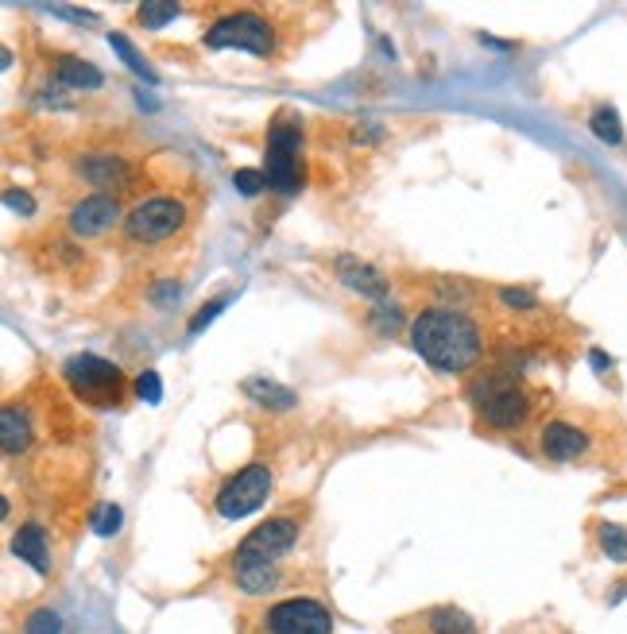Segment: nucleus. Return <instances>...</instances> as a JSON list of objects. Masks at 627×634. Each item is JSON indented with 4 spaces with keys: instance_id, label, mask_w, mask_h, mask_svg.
I'll use <instances>...</instances> for the list:
<instances>
[{
    "instance_id": "obj_22",
    "label": "nucleus",
    "mask_w": 627,
    "mask_h": 634,
    "mask_svg": "<svg viewBox=\"0 0 627 634\" xmlns=\"http://www.w3.org/2000/svg\"><path fill=\"white\" fill-rule=\"evenodd\" d=\"M90 522H93V530H97V534H113V530L120 526V511L113 507V503H101V507L93 511Z\"/></svg>"
},
{
    "instance_id": "obj_7",
    "label": "nucleus",
    "mask_w": 627,
    "mask_h": 634,
    "mask_svg": "<svg viewBox=\"0 0 627 634\" xmlns=\"http://www.w3.org/2000/svg\"><path fill=\"white\" fill-rule=\"evenodd\" d=\"M66 383L74 387L78 399L93 406H117L124 399V375L117 364L101 356H74L66 360Z\"/></svg>"
},
{
    "instance_id": "obj_13",
    "label": "nucleus",
    "mask_w": 627,
    "mask_h": 634,
    "mask_svg": "<svg viewBox=\"0 0 627 634\" xmlns=\"http://www.w3.org/2000/svg\"><path fill=\"white\" fill-rule=\"evenodd\" d=\"M337 275H341L353 290H360L364 298H376V302L388 298V279L376 275V267L353 260V256H341V260H337Z\"/></svg>"
},
{
    "instance_id": "obj_21",
    "label": "nucleus",
    "mask_w": 627,
    "mask_h": 634,
    "mask_svg": "<svg viewBox=\"0 0 627 634\" xmlns=\"http://www.w3.org/2000/svg\"><path fill=\"white\" fill-rule=\"evenodd\" d=\"M179 16V8L175 4H159V0H148V4H140V24L144 28H163L167 20H175Z\"/></svg>"
},
{
    "instance_id": "obj_16",
    "label": "nucleus",
    "mask_w": 627,
    "mask_h": 634,
    "mask_svg": "<svg viewBox=\"0 0 627 634\" xmlns=\"http://www.w3.org/2000/svg\"><path fill=\"white\" fill-rule=\"evenodd\" d=\"M422 634H477V623L457 607H434L418 619Z\"/></svg>"
},
{
    "instance_id": "obj_8",
    "label": "nucleus",
    "mask_w": 627,
    "mask_h": 634,
    "mask_svg": "<svg viewBox=\"0 0 627 634\" xmlns=\"http://www.w3.org/2000/svg\"><path fill=\"white\" fill-rule=\"evenodd\" d=\"M535 437H538V453L546 461H585V457L597 453V430H589L585 422L566 418V414L542 418Z\"/></svg>"
},
{
    "instance_id": "obj_9",
    "label": "nucleus",
    "mask_w": 627,
    "mask_h": 634,
    "mask_svg": "<svg viewBox=\"0 0 627 634\" xmlns=\"http://www.w3.org/2000/svg\"><path fill=\"white\" fill-rule=\"evenodd\" d=\"M268 186L279 190V194H295L302 182V167H299V155H302V136H299V124L291 120H275L268 132Z\"/></svg>"
},
{
    "instance_id": "obj_2",
    "label": "nucleus",
    "mask_w": 627,
    "mask_h": 634,
    "mask_svg": "<svg viewBox=\"0 0 627 634\" xmlns=\"http://www.w3.org/2000/svg\"><path fill=\"white\" fill-rule=\"evenodd\" d=\"M415 352L434 372L461 375L473 372L484 356V329L457 306H434L422 310L411 325Z\"/></svg>"
},
{
    "instance_id": "obj_23",
    "label": "nucleus",
    "mask_w": 627,
    "mask_h": 634,
    "mask_svg": "<svg viewBox=\"0 0 627 634\" xmlns=\"http://www.w3.org/2000/svg\"><path fill=\"white\" fill-rule=\"evenodd\" d=\"M24 634H59V615L55 611H35L28 619Z\"/></svg>"
},
{
    "instance_id": "obj_14",
    "label": "nucleus",
    "mask_w": 627,
    "mask_h": 634,
    "mask_svg": "<svg viewBox=\"0 0 627 634\" xmlns=\"http://www.w3.org/2000/svg\"><path fill=\"white\" fill-rule=\"evenodd\" d=\"M12 553H16L20 561H28L35 573H51L47 534H43V526H39V522H28V526H20V534L12 538Z\"/></svg>"
},
{
    "instance_id": "obj_5",
    "label": "nucleus",
    "mask_w": 627,
    "mask_h": 634,
    "mask_svg": "<svg viewBox=\"0 0 627 634\" xmlns=\"http://www.w3.org/2000/svg\"><path fill=\"white\" fill-rule=\"evenodd\" d=\"M237 634H333V615L314 596H283L240 611Z\"/></svg>"
},
{
    "instance_id": "obj_11",
    "label": "nucleus",
    "mask_w": 627,
    "mask_h": 634,
    "mask_svg": "<svg viewBox=\"0 0 627 634\" xmlns=\"http://www.w3.org/2000/svg\"><path fill=\"white\" fill-rule=\"evenodd\" d=\"M120 225V202L113 194H90V198H82V202L70 205V213H66V232H70V240H97V236H105L109 229H117Z\"/></svg>"
},
{
    "instance_id": "obj_24",
    "label": "nucleus",
    "mask_w": 627,
    "mask_h": 634,
    "mask_svg": "<svg viewBox=\"0 0 627 634\" xmlns=\"http://www.w3.org/2000/svg\"><path fill=\"white\" fill-rule=\"evenodd\" d=\"M233 182H237L240 194H260V190L268 186V174L264 171H237L233 174Z\"/></svg>"
},
{
    "instance_id": "obj_3",
    "label": "nucleus",
    "mask_w": 627,
    "mask_h": 634,
    "mask_svg": "<svg viewBox=\"0 0 627 634\" xmlns=\"http://www.w3.org/2000/svg\"><path fill=\"white\" fill-rule=\"evenodd\" d=\"M194 221L198 213L182 194H148L124 213V244L144 256H163L190 240Z\"/></svg>"
},
{
    "instance_id": "obj_17",
    "label": "nucleus",
    "mask_w": 627,
    "mask_h": 634,
    "mask_svg": "<svg viewBox=\"0 0 627 634\" xmlns=\"http://www.w3.org/2000/svg\"><path fill=\"white\" fill-rule=\"evenodd\" d=\"M28 418L16 410V406H4V453L16 457L24 445H28Z\"/></svg>"
},
{
    "instance_id": "obj_27",
    "label": "nucleus",
    "mask_w": 627,
    "mask_h": 634,
    "mask_svg": "<svg viewBox=\"0 0 627 634\" xmlns=\"http://www.w3.org/2000/svg\"><path fill=\"white\" fill-rule=\"evenodd\" d=\"M515 634H554L550 627H542V623H535V627H523V631H515Z\"/></svg>"
},
{
    "instance_id": "obj_20",
    "label": "nucleus",
    "mask_w": 627,
    "mask_h": 634,
    "mask_svg": "<svg viewBox=\"0 0 627 634\" xmlns=\"http://www.w3.org/2000/svg\"><path fill=\"white\" fill-rule=\"evenodd\" d=\"M600 546H604V553H608V557L627 561V530L612 526V522H604V526H600Z\"/></svg>"
},
{
    "instance_id": "obj_28",
    "label": "nucleus",
    "mask_w": 627,
    "mask_h": 634,
    "mask_svg": "<svg viewBox=\"0 0 627 634\" xmlns=\"http://www.w3.org/2000/svg\"><path fill=\"white\" fill-rule=\"evenodd\" d=\"M399 634H411V631H407V627H399Z\"/></svg>"
},
{
    "instance_id": "obj_6",
    "label": "nucleus",
    "mask_w": 627,
    "mask_h": 634,
    "mask_svg": "<svg viewBox=\"0 0 627 634\" xmlns=\"http://www.w3.org/2000/svg\"><path fill=\"white\" fill-rule=\"evenodd\" d=\"M302 534V519L295 511H283L275 519L260 522L237 549H233V573L237 569H264V565H279Z\"/></svg>"
},
{
    "instance_id": "obj_15",
    "label": "nucleus",
    "mask_w": 627,
    "mask_h": 634,
    "mask_svg": "<svg viewBox=\"0 0 627 634\" xmlns=\"http://www.w3.org/2000/svg\"><path fill=\"white\" fill-rule=\"evenodd\" d=\"M51 78H55V86H66V89H97L101 86V70L74 55H55V62H51Z\"/></svg>"
},
{
    "instance_id": "obj_12",
    "label": "nucleus",
    "mask_w": 627,
    "mask_h": 634,
    "mask_svg": "<svg viewBox=\"0 0 627 634\" xmlns=\"http://www.w3.org/2000/svg\"><path fill=\"white\" fill-rule=\"evenodd\" d=\"M78 171L90 186H128L132 182V167L113 151H93L90 159H82Z\"/></svg>"
},
{
    "instance_id": "obj_1",
    "label": "nucleus",
    "mask_w": 627,
    "mask_h": 634,
    "mask_svg": "<svg viewBox=\"0 0 627 634\" xmlns=\"http://www.w3.org/2000/svg\"><path fill=\"white\" fill-rule=\"evenodd\" d=\"M213 20L206 28V47L213 51H248L256 58H279L295 47V24L287 16H299L295 4H221L209 8Z\"/></svg>"
},
{
    "instance_id": "obj_19",
    "label": "nucleus",
    "mask_w": 627,
    "mask_h": 634,
    "mask_svg": "<svg viewBox=\"0 0 627 634\" xmlns=\"http://www.w3.org/2000/svg\"><path fill=\"white\" fill-rule=\"evenodd\" d=\"M248 395H260V403H271V406H291L295 403V391L275 387V383H264V379H252V383H248Z\"/></svg>"
},
{
    "instance_id": "obj_10",
    "label": "nucleus",
    "mask_w": 627,
    "mask_h": 634,
    "mask_svg": "<svg viewBox=\"0 0 627 634\" xmlns=\"http://www.w3.org/2000/svg\"><path fill=\"white\" fill-rule=\"evenodd\" d=\"M268 491H271V468L268 464H248L244 472H237L233 480L221 484L213 507H217L221 519H244V515H252L268 499Z\"/></svg>"
},
{
    "instance_id": "obj_25",
    "label": "nucleus",
    "mask_w": 627,
    "mask_h": 634,
    "mask_svg": "<svg viewBox=\"0 0 627 634\" xmlns=\"http://www.w3.org/2000/svg\"><path fill=\"white\" fill-rule=\"evenodd\" d=\"M136 391L148 395V403H159V379H155V372L140 375V379H136Z\"/></svg>"
},
{
    "instance_id": "obj_4",
    "label": "nucleus",
    "mask_w": 627,
    "mask_h": 634,
    "mask_svg": "<svg viewBox=\"0 0 627 634\" xmlns=\"http://www.w3.org/2000/svg\"><path fill=\"white\" fill-rule=\"evenodd\" d=\"M469 395H473V406L480 410V422L492 426V430L515 433L542 426V418H538V410L546 406L542 391L527 387L523 375H515L511 368H484L473 379Z\"/></svg>"
},
{
    "instance_id": "obj_18",
    "label": "nucleus",
    "mask_w": 627,
    "mask_h": 634,
    "mask_svg": "<svg viewBox=\"0 0 627 634\" xmlns=\"http://www.w3.org/2000/svg\"><path fill=\"white\" fill-rule=\"evenodd\" d=\"M589 128L597 132L604 144H620V140H624V128H620V116H616V109H597V113H593V120H589Z\"/></svg>"
},
{
    "instance_id": "obj_26",
    "label": "nucleus",
    "mask_w": 627,
    "mask_h": 634,
    "mask_svg": "<svg viewBox=\"0 0 627 634\" xmlns=\"http://www.w3.org/2000/svg\"><path fill=\"white\" fill-rule=\"evenodd\" d=\"M221 306H225V298H217V302H209V310H202V314H198V317H194V321H190V333H198V329H202V325H206L209 317L217 314Z\"/></svg>"
}]
</instances>
